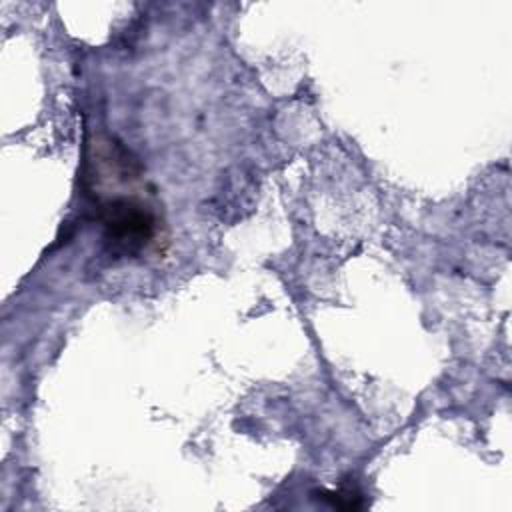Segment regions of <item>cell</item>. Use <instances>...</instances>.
<instances>
[{
	"label": "cell",
	"mask_w": 512,
	"mask_h": 512,
	"mask_svg": "<svg viewBox=\"0 0 512 512\" xmlns=\"http://www.w3.org/2000/svg\"><path fill=\"white\" fill-rule=\"evenodd\" d=\"M100 222L106 240L122 248L126 254L144 250L158 234L156 214L142 200L132 196H118L102 202Z\"/></svg>",
	"instance_id": "obj_1"
},
{
	"label": "cell",
	"mask_w": 512,
	"mask_h": 512,
	"mask_svg": "<svg viewBox=\"0 0 512 512\" xmlns=\"http://www.w3.org/2000/svg\"><path fill=\"white\" fill-rule=\"evenodd\" d=\"M322 498L328 500L334 508H342V510H356V508H362V496H360L356 490L326 492Z\"/></svg>",
	"instance_id": "obj_2"
}]
</instances>
